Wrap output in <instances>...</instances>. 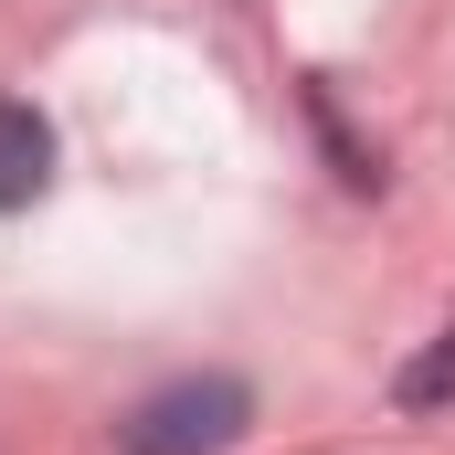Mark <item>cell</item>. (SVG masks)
Segmentation results:
<instances>
[{
    "mask_svg": "<svg viewBox=\"0 0 455 455\" xmlns=\"http://www.w3.org/2000/svg\"><path fill=\"white\" fill-rule=\"evenodd\" d=\"M445 392H455V339H435L424 360H413V371H403V403L424 413V403H445Z\"/></svg>",
    "mask_w": 455,
    "mask_h": 455,
    "instance_id": "3957f363",
    "label": "cell"
},
{
    "mask_svg": "<svg viewBox=\"0 0 455 455\" xmlns=\"http://www.w3.org/2000/svg\"><path fill=\"white\" fill-rule=\"evenodd\" d=\"M243 424H254V392H243L233 371H202V381L148 392V403L116 424V445H127V455H223Z\"/></svg>",
    "mask_w": 455,
    "mask_h": 455,
    "instance_id": "6da1fadb",
    "label": "cell"
},
{
    "mask_svg": "<svg viewBox=\"0 0 455 455\" xmlns=\"http://www.w3.org/2000/svg\"><path fill=\"white\" fill-rule=\"evenodd\" d=\"M43 180H53V127H43L32 107L0 96V212H21Z\"/></svg>",
    "mask_w": 455,
    "mask_h": 455,
    "instance_id": "7a4b0ae2",
    "label": "cell"
}]
</instances>
